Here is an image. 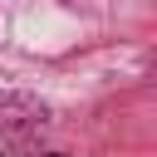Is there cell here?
I'll return each instance as SVG.
<instances>
[{
    "label": "cell",
    "mask_w": 157,
    "mask_h": 157,
    "mask_svg": "<svg viewBox=\"0 0 157 157\" xmlns=\"http://www.w3.org/2000/svg\"><path fill=\"white\" fill-rule=\"evenodd\" d=\"M44 157H64V152H44Z\"/></svg>",
    "instance_id": "1"
}]
</instances>
